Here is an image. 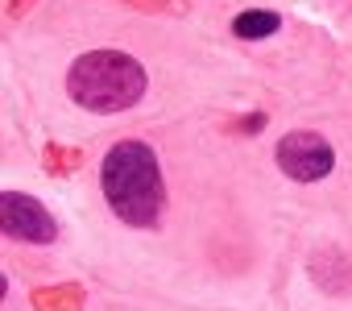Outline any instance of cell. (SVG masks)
<instances>
[{"label":"cell","mask_w":352,"mask_h":311,"mask_svg":"<svg viewBox=\"0 0 352 311\" xmlns=\"http://www.w3.org/2000/svg\"><path fill=\"white\" fill-rule=\"evenodd\" d=\"M100 187L108 208L133 224V228H153L162 220L166 208V187H162V171L157 158L145 141H120L108 149V158L100 167Z\"/></svg>","instance_id":"1"},{"label":"cell","mask_w":352,"mask_h":311,"mask_svg":"<svg viewBox=\"0 0 352 311\" xmlns=\"http://www.w3.org/2000/svg\"><path fill=\"white\" fill-rule=\"evenodd\" d=\"M67 92L87 112H124L145 96V67L124 50H91L75 58Z\"/></svg>","instance_id":"2"},{"label":"cell","mask_w":352,"mask_h":311,"mask_svg":"<svg viewBox=\"0 0 352 311\" xmlns=\"http://www.w3.org/2000/svg\"><path fill=\"white\" fill-rule=\"evenodd\" d=\"M278 167L294 179V183H319V179H327L331 175V167H336V153H331V145L319 137V133H286L282 141H278Z\"/></svg>","instance_id":"3"},{"label":"cell","mask_w":352,"mask_h":311,"mask_svg":"<svg viewBox=\"0 0 352 311\" xmlns=\"http://www.w3.org/2000/svg\"><path fill=\"white\" fill-rule=\"evenodd\" d=\"M0 224L13 241H30V245H50L58 237L54 216L25 191H5L0 195Z\"/></svg>","instance_id":"4"},{"label":"cell","mask_w":352,"mask_h":311,"mask_svg":"<svg viewBox=\"0 0 352 311\" xmlns=\"http://www.w3.org/2000/svg\"><path fill=\"white\" fill-rule=\"evenodd\" d=\"M278 13H265V9H249V13H241V17H232V34L236 38H245V42H261V38H270V34H278Z\"/></svg>","instance_id":"5"}]
</instances>
